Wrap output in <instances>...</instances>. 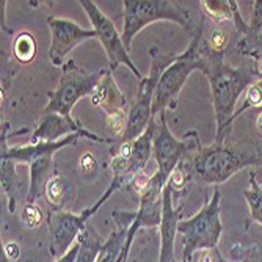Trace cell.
<instances>
[{
  "mask_svg": "<svg viewBox=\"0 0 262 262\" xmlns=\"http://www.w3.org/2000/svg\"><path fill=\"white\" fill-rule=\"evenodd\" d=\"M187 151L185 141H179L166 126L165 112L159 115V121L154 126L152 138V156L157 163V171L152 174L163 185L168 184L171 174L179 166L182 156Z\"/></svg>",
  "mask_w": 262,
  "mask_h": 262,
  "instance_id": "9c48e42d",
  "label": "cell"
},
{
  "mask_svg": "<svg viewBox=\"0 0 262 262\" xmlns=\"http://www.w3.org/2000/svg\"><path fill=\"white\" fill-rule=\"evenodd\" d=\"M47 26L51 29V47L49 60L54 66L63 68L68 54L76 46L82 44L86 39L98 38L94 29H83L79 24L64 17H47Z\"/></svg>",
  "mask_w": 262,
  "mask_h": 262,
  "instance_id": "30bf717a",
  "label": "cell"
},
{
  "mask_svg": "<svg viewBox=\"0 0 262 262\" xmlns=\"http://www.w3.org/2000/svg\"><path fill=\"white\" fill-rule=\"evenodd\" d=\"M80 7L85 10V13L88 14V19L91 22L93 29L96 30L98 38L102 44V47L107 52L108 57V69L113 71L120 66V64H126L132 73L137 76V79H143L141 73L137 69V66L134 64V61L129 57V51L126 49V46L123 42V36L118 33L115 24L99 10V7L96 5V2L93 0H80Z\"/></svg>",
  "mask_w": 262,
  "mask_h": 262,
  "instance_id": "ba28073f",
  "label": "cell"
},
{
  "mask_svg": "<svg viewBox=\"0 0 262 262\" xmlns=\"http://www.w3.org/2000/svg\"><path fill=\"white\" fill-rule=\"evenodd\" d=\"M104 76L101 73H86L79 68L74 60H69L63 66V76L54 93L49 94V102L44 107L42 113H58L71 118L74 105L85 96H93L94 90L99 85Z\"/></svg>",
  "mask_w": 262,
  "mask_h": 262,
  "instance_id": "52a82bcc",
  "label": "cell"
},
{
  "mask_svg": "<svg viewBox=\"0 0 262 262\" xmlns=\"http://www.w3.org/2000/svg\"><path fill=\"white\" fill-rule=\"evenodd\" d=\"M83 130L85 127L77 120H74L73 116L68 118L58 113H41V120L32 134L30 143L36 145V143L58 141L71 134H77Z\"/></svg>",
  "mask_w": 262,
  "mask_h": 262,
  "instance_id": "5bb4252c",
  "label": "cell"
},
{
  "mask_svg": "<svg viewBox=\"0 0 262 262\" xmlns=\"http://www.w3.org/2000/svg\"><path fill=\"white\" fill-rule=\"evenodd\" d=\"M207 44L213 52L223 54L225 49L228 47V44H229V36L223 29L215 27V29H212V32L207 36Z\"/></svg>",
  "mask_w": 262,
  "mask_h": 262,
  "instance_id": "484cf974",
  "label": "cell"
},
{
  "mask_svg": "<svg viewBox=\"0 0 262 262\" xmlns=\"http://www.w3.org/2000/svg\"><path fill=\"white\" fill-rule=\"evenodd\" d=\"M0 181L2 188L8 200V210L14 213L16 210V193H17V173L16 162L10 159H2V170H0Z\"/></svg>",
  "mask_w": 262,
  "mask_h": 262,
  "instance_id": "d6986e66",
  "label": "cell"
},
{
  "mask_svg": "<svg viewBox=\"0 0 262 262\" xmlns=\"http://www.w3.org/2000/svg\"><path fill=\"white\" fill-rule=\"evenodd\" d=\"M248 178H250L248 179L250 187L244 192V196H245L248 209H250L251 220L262 225V187L256 181V176H254L253 171H250Z\"/></svg>",
  "mask_w": 262,
  "mask_h": 262,
  "instance_id": "44dd1931",
  "label": "cell"
},
{
  "mask_svg": "<svg viewBox=\"0 0 262 262\" xmlns=\"http://www.w3.org/2000/svg\"><path fill=\"white\" fill-rule=\"evenodd\" d=\"M220 200L219 190L213 192L210 201H207L200 212L192 219L181 220L178 225V234L182 237V262H190L196 251L215 250L222 237L223 225L220 219Z\"/></svg>",
  "mask_w": 262,
  "mask_h": 262,
  "instance_id": "8992f818",
  "label": "cell"
},
{
  "mask_svg": "<svg viewBox=\"0 0 262 262\" xmlns=\"http://www.w3.org/2000/svg\"><path fill=\"white\" fill-rule=\"evenodd\" d=\"M174 262H179V260H174ZM181 262H182V260H181Z\"/></svg>",
  "mask_w": 262,
  "mask_h": 262,
  "instance_id": "836d02e7",
  "label": "cell"
},
{
  "mask_svg": "<svg viewBox=\"0 0 262 262\" xmlns=\"http://www.w3.org/2000/svg\"><path fill=\"white\" fill-rule=\"evenodd\" d=\"M54 157H39L30 163V187L27 195V204H35L38 198H41L46 192V185L54 176Z\"/></svg>",
  "mask_w": 262,
  "mask_h": 262,
  "instance_id": "e0dca14e",
  "label": "cell"
},
{
  "mask_svg": "<svg viewBox=\"0 0 262 262\" xmlns=\"http://www.w3.org/2000/svg\"><path fill=\"white\" fill-rule=\"evenodd\" d=\"M237 51L242 55L253 57L262 52V32L256 36H242L237 39Z\"/></svg>",
  "mask_w": 262,
  "mask_h": 262,
  "instance_id": "d4e9b609",
  "label": "cell"
},
{
  "mask_svg": "<svg viewBox=\"0 0 262 262\" xmlns=\"http://www.w3.org/2000/svg\"><path fill=\"white\" fill-rule=\"evenodd\" d=\"M200 4L203 11L215 24L234 19V0H231V2H228V0H217V2L203 0Z\"/></svg>",
  "mask_w": 262,
  "mask_h": 262,
  "instance_id": "603a6c76",
  "label": "cell"
},
{
  "mask_svg": "<svg viewBox=\"0 0 262 262\" xmlns=\"http://www.w3.org/2000/svg\"><path fill=\"white\" fill-rule=\"evenodd\" d=\"M2 159H10L16 163H32L35 159L39 157H47V156H52L60 151L64 146H71V145H76V143L80 138H88L93 141H108L107 138H102L96 134H93L90 130H83V132H77V134H71L58 141H51V143H36V145H30L29 146H8V140H7V134H8V123L4 124L2 127Z\"/></svg>",
  "mask_w": 262,
  "mask_h": 262,
  "instance_id": "8fae6325",
  "label": "cell"
},
{
  "mask_svg": "<svg viewBox=\"0 0 262 262\" xmlns=\"http://www.w3.org/2000/svg\"><path fill=\"white\" fill-rule=\"evenodd\" d=\"M173 187L168 184L162 195V222H160V251L157 262H174V242L178 235V225L182 220L181 209L174 207Z\"/></svg>",
  "mask_w": 262,
  "mask_h": 262,
  "instance_id": "4fadbf2b",
  "label": "cell"
},
{
  "mask_svg": "<svg viewBox=\"0 0 262 262\" xmlns=\"http://www.w3.org/2000/svg\"><path fill=\"white\" fill-rule=\"evenodd\" d=\"M203 29H196L193 32L192 41L188 47L178 55V58L166 68L157 83L154 101H152V116L163 113L166 108L176 107V98L187 82L188 76L195 71L204 69L203 58Z\"/></svg>",
  "mask_w": 262,
  "mask_h": 262,
  "instance_id": "3957f363",
  "label": "cell"
},
{
  "mask_svg": "<svg viewBox=\"0 0 262 262\" xmlns=\"http://www.w3.org/2000/svg\"><path fill=\"white\" fill-rule=\"evenodd\" d=\"M91 104L94 107H99L107 116L126 112L127 99L120 86L116 85L110 69L104 71V76L91 96Z\"/></svg>",
  "mask_w": 262,
  "mask_h": 262,
  "instance_id": "2e32d148",
  "label": "cell"
},
{
  "mask_svg": "<svg viewBox=\"0 0 262 262\" xmlns=\"http://www.w3.org/2000/svg\"><path fill=\"white\" fill-rule=\"evenodd\" d=\"M2 254H4L8 260H13L14 257L17 259V257H19V247H17L14 242H10V244H7V245L2 248Z\"/></svg>",
  "mask_w": 262,
  "mask_h": 262,
  "instance_id": "f546056e",
  "label": "cell"
},
{
  "mask_svg": "<svg viewBox=\"0 0 262 262\" xmlns=\"http://www.w3.org/2000/svg\"><path fill=\"white\" fill-rule=\"evenodd\" d=\"M256 127H257V130L262 134V113L257 116V120H256Z\"/></svg>",
  "mask_w": 262,
  "mask_h": 262,
  "instance_id": "d6a6232c",
  "label": "cell"
},
{
  "mask_svg": "<svg viewBox=\"0 0 262 262\" xmlns=\"http://www.w3.org/2000/svg\"><path fill=\"white\" fill-rule=\"evenodd\" d=\"M151 55V69L146 77H143L138 85V91L135 94L134 101L130 102V108L127 113V124L121 135L120 143H129L137 140L143 132H145L152 121V101L159 79L163 71L168 68L178 55L173 54H162L157 47L149 49Z\"/></svg>",
  "mask_w": 262,
  "mask_h": 262,
  "instance_id": "277c9868",
  "label": "cell"
},
{
  "mask_svg": "<svg viewBox=\"0 0 262 262\" xmlns=\"http://www.w3.org/2000/svg\"><path fill=\"white\" fill-rule=\"evenodd\" d=\"M88 212L73 213L69 210H54L51 213L49 228H51V254L54 257H61L73 247L80 232L90 223Z\"/></svg>",
  "mask_w": 262,
  "mask_h": 262,
  "instance_id": "7c38bea8",
  "label": "cell"
},
{
  "mask_svg": "<svg viewBox=\"0 0 262 262\" xmlns=\"http://www.w3.org/2000/svg\"><path fill=\"white\" fill-rule=\"evenodd\" d=\"M68 187L69 182L61 176H52L46 185L44 196L54 206L55 210H61L64 203L68 201Z\"/></svg>",
  "mask_w": 262,
  "mask_h": 262,
  "instance_id": "7402d4cb",
  "label": "cell"
},
{
  "mask_svg": "<svg viewBox=\"0 0 262 262\" xmlns=\"http://www.w3.org/2000/svg\"><path fill=\"white\" fill-rule=\"evenodd\" d=\"M196 262H220L219 248H215V250H203Z\"/></svg>",
  "mask_w": 262,
  "mask_h": 262,
  "instance_id": "f1b7e54d",
  "label": "cell"
},
{
  "mask_svg": "<svg viewBox=\"0 0 262 262\" xmlns=\"http://www.w3.org/2000/svg\"><path fill=\"white\" fill-rule=\"evenodd\" d=\"M253 60H254V73L259 77V80H262V52L253 55Z\"/></svg>",
  "mask_w": 262,
  "mask_h": 262,
  "instance_id": "1f68e13d",
  "label": "cell"
},
{
  "mask_svg": "<svg viewBox=\"0 0 262 262\" xmlns=\"http://www.w3.org/2000/svg\"><path fill=\"white\" fill-rule=\"evenodd\" d=\"M203 58L204 69L210 93L213 110H215L217 121V140L215 143H225V137L228 135L235 115L237 101L242 96V93L254 85L259 77L256 76L254 69L250 68H232L225 61V55L213 52L207 39L203 41Z\"/></svg>",
  "mask_w": 262,
  "mask_h": 262,
  "instance_id": "6da1fadb",
  "label": "cell"
},
{
  "mask_svg": "<svg viewBox=\"0 0 262 262\" xmlns=\"http://www.w3.org/2000/svg\"><path fill=\"white\" fill-rule=\"evenodd\" d=\"M248 29H250L248 36H256L262 32V0H256L254 2V11L248 24Z\"/></svg>",
  "mask_w": 262,
  "mask_h": 262,
  "instance_id": "83f0119b",
  "label": "cell"
},
{
  "mask_svg": "<svg viewBox=\"0 0 262 262\" xmlns=\"http://www.w3.org/2000/svg\"><path fill=\"white\" fill-rule=\"evenodd\" d=\"M123 7L124 29L121 36L129 52L135 35L149 26L151 22L171 20L187 32H193V22L190 13L178 2H170V0H124Z\"/></svg>",
  "mask_w": 262,
  "mask_h": 262,
  "instance_id": "5b68a950",
  "label": "cell"
},
{
  "mask_svg": "<svg viewBox=\"0 0 262 262\" xmlns=\"http://www.w3.org/2000/svg\"><path fill=\"white\" fill-rule=\"evenodd\" d=\"M257 107H262V80H257L254 85H251L247 90L245 101L241 108L235 110L234 120H237V118L241 116V113L247 112L248 108H257Z\"/></svg>",
  "mask_w": 262,
  "mask_h": 262,
  "instance_id": "cb8c5ba5",
  "label": "cell"
},
{
  "mask_svg": "<svg viewBox=\"0 0 262 262\" xmlns=\"http://www.w3.org/2000/svg\"><path fill=\"white\" fill-rule=\"evenodd\" d=\"M77 244H79V253H77L76 262H96L105 241L99 235V232L94 229V226L88 223L85 229L80 232Z\"/></svg>",
  "mask_w": 262,
  "mask_h": 262,
  "instance_id": "ac0fdd59",
  "label": "cell"
},
{
  "mask_svg": "<svg viewBox=\"0 0 262 262\" xmlns=\"http://www.w3.org/2000/svg\"><path fill=\"white\" fill-rule=\"evenodd\" d=\"M260 166L262 152L241 151L225 146V143H213L210 146L200 148L192 160L195 176L204 184H223L235 173L247 166Z\"/></svg>",
  "mask_w": 262,
  "mask_h": 262,
  "instance_id": "7a4b0ae2",
  "label": "cell"
},
{
  "mask_svg": "<svg viewBox=\"0 0 262 262\" xmlns=\"http://www.w3.org/2000/svg\"><path fill=\"white\" fill-rule=\"evenodd\" d=\"M42 220V212L36 204H26L22 209V222L29 228H36Z\"/></svg>",
  "mask_w": 262,
  "mask_h": 262,
  "instance_id": "4316f807",
  "label": "cell"
},
{
  "mask_svg": "<svg viewBox=\"0 0 262 262\" xmlns=\"http://www.w3.org/2000/svg\"><path fill=\"white\" fill-rule=\"evenodd\" d=\"M77 253H79V244L76 242L73 247H71V250H69L66 254H63L61 257H58L55 262H76V259H77Z\"/></svg>",
  "mask_w": 262,
  "mask_h": 262,
  "instance_id": "4dcf8cb0",
  "label": "cell"
},
{
  "mask_svg": "<svg viewBox=\"0 0 262 262\" xmlns=\"http://www.w3.org/2000/svg\"><path fill=\"white\" fill-rule=\"evenodd\" d=\"M135 219V212H113V220L116 228L112 231L108 239L105 241L96 262H127L124 257V247L127 239V231Z\"/></svg>",
  "mask_w": 262,
  "mask_h": 262,
  "instance_id": "9a60e30c",
  "label": "cell"
},
{
  "mask_svg": "<svg viewBox=\"0 0 262 262\" xmlns=\"http://www.w3.org/2000/svg\"><path fill=\"white\" fill-rule=\"evenodd\" d=\"M13 57L22 63L27 64L30 63L35 55H36V41L35 36L30 32H20L16 35L14 41H13V47H11Z\"/></svg>",
  "mask_w": 262,
  "mask_h": 262,
  "instance_id": "ffe728a7",
  "label": "cell"
}]
</instances>
